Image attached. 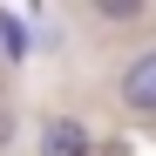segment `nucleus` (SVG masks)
I'll use <instances>...</instances> for the list:
<instances>
[{"instance_id": "obj_1", "label": "nucleus", "mask_w": 156, "mask_h": 156, "mask_svg": "<svg viewBox=\"0 0 156 156\" xmlns=\"http://www.w3.org/2000/svg\"><path fill=\"white\" fill-rule=\"evenodd\" d=\"M34 156H102V143L82 115H48L41 136H34Z\"/></svg>"}, {"instance_id": "obj_2", "label": "nucleus", "mask_w": 156, "mask_h": 156, "mask_svg": "<svg viewBox=\"0 0 156 156\" xmlns=\"http://www.w3.org/2000/svg\"><path fill=\"white\" fill-rule=\"evenodd\" d=\"M115 88H122V102H129L136 115H156V48H143V55L122 68Z\"/></svg>"}, {"instance_id": "obj_3", "label": "nucleus", "mask_w": 156, "mask_h": 156, "mask_svg": "<svg viewBox=\"0 0 156 156\" xmlns=\"http://www.w3.org/2000/svg\"><path fill=\"white\" fill-rule=\"evenodd\" d=\"M27 55H34V20H27V14H14V7H0V61H14V68H20Z\"/></svg>"}, {"instance_id": "obj_4", "label": "nucleus", "mask_w": 156, "mask_h": 156, "mask_svg": "<svg viewBox=\"0 0 156 156\" xmlns=\"http://www.w3.org/2000/svg\"><path fill=\"white\" fill-rule=\"evenodd\" d=\"M102 20H143V7H136V0H122V7H115V0H109V7H95Z\"/></svg>"}]
</instances>
